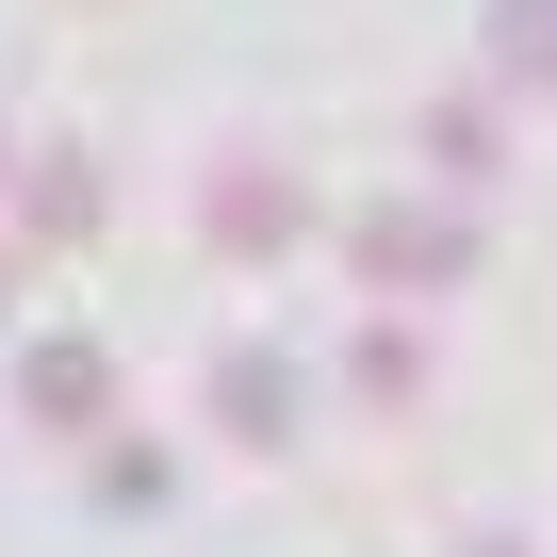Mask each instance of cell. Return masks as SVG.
Returning <instances> with one entry per match:
<instances>
[{
    "mask_svg": "<svg viewBox=\"0 0 557 557\" xmlns=\"http://www.w3.org/2000/svg\"><path fill=\"white\" fill-rule=\"evenodd\" d=\"M361 394L410 410V394H426V345H410V329H361Z\"/></svg>",
    "mask_w": 557,
    "mask_h": 557,
    "instance_id": "7",
    "label": "cell"
},
{
    "mask_svg": "<svg viewBox=\"0 0 557 557\" xmlns=\"http://www.w3.org/2000/svg\"><path fill=\"white\" fill-rule=\"evenodd\" d=\"M459 557H508V541H459Z\"/></svg>",
    "mask_w": 557,
    "mask_h": 557,
    "instance_id": "9",
    "label": "cell"
},
{
    "mask_svg": "<svg viewBox=\"0 0 557 557\" xmlns=\"http://www.w3.org/2000/svg\"><path fill=\"white\" fill-rule=\"evenodd\" d=\"M492 66L508 83H557V0H492Z\"/></svg>",
    "mask_w": 557,
    "mask_h": 557,
    "instance_id": "5",
    "label": "cell"
},
{
    "mask_svg": "<svg viewBox=\"0 0 557 557\" xmlns=\"http://www.w3.org/2000/svg\"><path fill=\"white\" fill-rule=\"evenodd\" d=\"M0 312H17V246H0Z\"/></svg>",
    "mask_w": 557,
    "mask_h": 557,
    "instance_id": "8",
    "label": "cell"
},
{
    "mask_svg": "<svg viewBox=\"0 0 557 557\" xmlns=\"http://www.w3.org/2000/svg\"><path fill=\"white\" fill-rule=\"evenodd\" d=\"M213 410H230L246 443H296V361H262V345H230V361H213Z\"/></svg>",
    "mask_w": 557,
    "mask_h": 557,
    "instance_id": "4",
    "label": "cell"
},
{
    "mask_svg": "<svg viewBox=\"0 0 557 557\" xmlns=\"http://www.w3.org/2000/svg\"><path fill=\"white\" fill-rule=\"evenodd\" d=\"M34 230H99V164L50 148V164H34Z\"/></svg>",
    "mask_w": 557,
    "mask_h": 557,
    "instance_id": "6",
    "label": "cell"
},
{
    "mask_svg": "<svg viewBox=\"0 0 557 557\" xmlns=\"http://www.w3.org/2000/svg\"><path fill=\"white\" fill-rule=\"evenodd\" d=\"M459 262H475L459 213H377V230H361V278H377V296H443Z\"/></svg>",
    "mask_w": 557,
    "mask_h": 557,
    "instance_id": "1",
    "label": "cell"
},
{
    "mask_svg": "<svg viewBox=\"0 0 557 557\" xmlns=\"http://www.w3.org/2000/svg\"><path fill=\"white\" fill-rule=\"evenodd\" d=\"M17 410H34V426H99V410H115V361H99V345H34V361H17Z\"/></svg>",
    "mask_w": 557,
    "mask_h": 557,
    "instance_id": "2",
    "label": "cell"
},
{
    "mask_svg": "<svg viewBox=\"0 0 557 557\" xmlns=\"http://www.w3.org/2000/svg\"><path fill=\"white\" fill-rule=\"evenodd\" d=\"M296 230H312V197H296V181H262V164H230V197H213V246H230V262H262V246H296Z\"/></svg>",
    "mask_w": 557,
    "mask_h": 557,
    "instance_id": "3",
    "label": "cell"
}]
</instances>
